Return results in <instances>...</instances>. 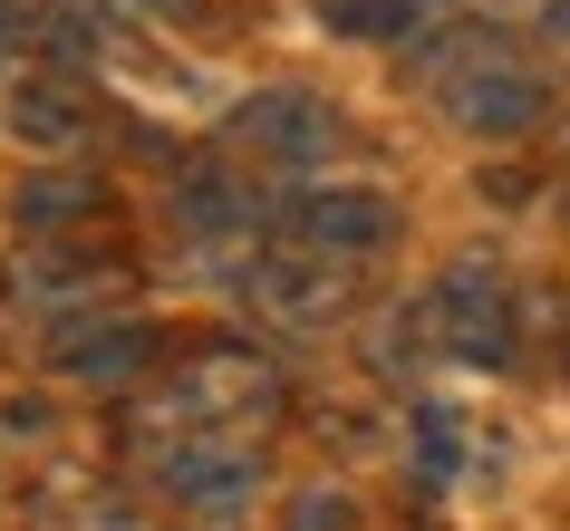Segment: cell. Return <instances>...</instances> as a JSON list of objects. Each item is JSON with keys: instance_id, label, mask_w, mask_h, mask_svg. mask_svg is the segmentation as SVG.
Wrapping results in <instances>:
<instances>
[{"instance_id": "cell-1", "label": "cell", "mask_w": 570, "mask_h": 531, "mask_svg": "<svg viewBox=\"0 0 570 531\" xmlns=\"http://www.w3.org/2000/svg\"><path fill=\"white\" fill-rule=\"evenodd\" d=\"M281 415V367L252 357L242 338H194L175 357V377L146 386V396H126V444L136 454H175L184 435H242Z\"/></svg>"}, {"instance_id": "cell-2", "label": "cell", "mask_w": 570, "mask_h": 531, "mask_svg": "<svg viewBox=\"0 0 570 531\" xmlns=\"http://www.w3.org/2000/svg\"><path fill=\"white\" fill-rule=\"evenodd\" d=\"M126 271L117 252H97V242H20L10 262H0V299H10V319H68V309H88L117 291Z\"/></svg>"}, {"instance_id": "cell-3", "label": "cell", "mask_w": 570, "mask_h": 531, "mask_svg": "<svg viewBox=\"0 0 570 531\" xmlns=\"http://www.w3.org/2000/svg\"><path fill=\"white\" fill-rule=\"evenodd\" d=\"M435 338H445L464 367H512V348H522V309H512V281L483 252H464V262H445V281H435Z\"/></svg>"}, {"instance_id": "cell-4", "label": "cell", "mask_w": 570, "mask_h": 531, "mask_svg": "<svg viewBox=\"0 0 570 531\" xmlns=\"http://www.w3.org/2000/svg\"><path fill=\"white\" fill-rule=\"evenodd\" d=\"M242 299H252L271 328H301V338H320V328L348 319V271L320 262V252H301V242H281V252H252Z\"/></svg>"}, {"instance_id": "cell-5", "label": "cell", "mask_w": 570, "mask_h": 531, "mask_svg": "<svg viewBox=\"0 0 570 531\" xmlns=\"http://www.w3.org/2000/svg\"><path fill=\"white\" fill-rule=\"evenodd\" d=\"M233 146L252 165H281V175H309V165H330L338 155V107L309 88H262L233 107Z\"/></svg>"}, {"instance_id": "cell-6", "label": "cell", "mask_w": 570, "mask_h": 531, "mask_svg": "<svg viewBox=\"0 0 570 531\" xmlns=\"http://www.w3.org/2000/svg\"><path fill=\"white\" fill-rule=\"evenodd\" d=\"M454 78H445V117L464 126V136H483V146H512V136H532L541 126V78L512 59H483L474 39H454L445 49Z\"/></svg>"}, {"instance_id": "cell-7", "label": "cell", "mask_w": 570, "mask_h": 531, "mask_svg": "<svg viewBox=\"0 0 570 531\" xmlns=\"http://www.w3.org/2000/svg\"><path fill=\"white\" fill-rule=\"evenodd\" d=\"M155 483H165L184 512L233 522V512H252V502H262L271 464H262V444H242V435H184L175 454H155Z\"/></svg>"}, {"instance_id": "cell-8", "label": "cell", "mask_w": 570, "mask_h": 531, "mask_svg": "<svg viewBox=\"0 0 570 531\" xmlns=\"http://www.w3.org/2000/svg\"><path fill=\"white\" fill-rule=\"evenodd\" d=\"M406 233V213H396V194H377V184H320V194H301L291 204V242L301 252H320V262H367V252H387V242Z\"/></svg>"}, {"instance_id": "cell-9", "label": "cell", "mask_w": 570, "mask_h": 531, "mask_svg": "<svg viewBox=\"0 0 570 531\" xmlns=\"http://www.w3.org/2000/svg\"><path fill=\"white\" fill-rule=\"evenodd\" d=\"M10 136H20V155H49V165H78V155L97 146V97L78 88V78H10Z\"/></svg>"}, {"instance_id": "cell-10", "label": "cell", "mask_w": 570, "mask_h": 531, "mask_svg": "<svg viewBox=\"0 0 570 531\" xmlns=\"http://www.w3.org/2000/svg\"><path fill=\"white\" fill-rule=\"evenodd\" d=\"M165 223H175L184 242H252V223H262V194H252V175H242V165L204 155V165H184V175H175V194H165Z\"/></svg>"}, {"instance_id": "cell-11", "label": "cell", "mask_w": 570, "mask_h": 531, "mask_svg": "<svg viewBox=\"0 0 570 531\" xmlns=\"http://www.w3.org/2000/svg\"><path fill=\"white\" fill-rule=\"evenodd\" d=\"M155 357H165V338L136 319H107V328H78V338H59V377L68 386H97V396H146Z\"/></svg>"}, {"instance_id": "cell-12", "label": "cell", "mask_w": 570, "mask_h": 531, "mask_svg": "<svg viewBox=\"0 0 570 531\" xmlns=\"http://www.w3.org/2000/svg\"><path fill=\"white\" fill-rule=\"evenodd\" d=\"M107 213V184L88 165H39V175L10 184V233L20 242H78V223Z\"/></svg>"}, {"instance_id": "cell-13", "label": "cell", "mask_w": 570, "mask_h": 531, "mask_svg": "<svg viewBox=\"0 0 570 531\" xmlns=\"http://www.w3.org/2000/svg\"><path fill=\"white\" fill-rule=\"evenodd\" d=\"M30 531H136V502L107 473H49L30 493Z\"/></svg>"}, {"instance_id": "cell-14", "label": "cell", "mask_w": 570, "mask_h": 531, "mask_svg": "<svg viewBox=\"0 0 570 531\" xmlns=\"http://www.w3.org/2000/svg\"><path fill=\"white\" fill-rule=\"evenodd\" d=\"M39 39H49L68 59V78H78L88 59H107L126 39V20H117V0H39Z\"/></svg>"}, {"instance_id": "cell-15", "label": "cell", "mask_w": 570, "mask_h": 531, "mask_svg": "<svg viewBox=\"0 0 570 531\" xmlns=\"http://www.w3.org/2000/svg\"><path fill=\"white\" fill-rule=\"evenodd\" d=\"M435 20V0H320V30L338 39H416Z\"/></svg>"}, {"instance_id": "cell-16", "label": "cell", "mask_w": 570, "mask_h": 531, "mask_svg": "<svg viewBox=\"0 0 570 531\" xmlns=\"http://www.w3.org/2000/svg\"><path fill=\"white\" fill-rule=\"evenodd\" d=\"M454 464H464V425H454L445 406H416V483H425V493H445Z\"/></svg>"}, {"instance_id": "cell-17", "label": "cell", "mask_w": 570, "mask_h": 531, "mask_svg": "<svg viewBox=\"0 0 570 531\" xmlns=\"http://www.w3.org/2000/svg\"><path fill=\"white\" fill-rule=\"evenodd\" d=\"M281 531H358V502H348V493H330V483H309V493H291Z\"/></svg>"}, {"instance_id": "cell-18", "label": "cell", "mask_w": 570, "mask_h": 531, "mask_svg": "<svg viewBox=\"0 0 570 531\" xmlns=\"http://www.w3.org/2000/svg\"><path fill=\"white\" fill-rule=\"evenodd\" d=\"M30 30H39V0H0V59H10Z\"/></svg>"}, {"instance_id": "cell-19", "label": "cell", "mask_w": 570, "mask_h": 531, "mask_svg": "<svg viewBox=\"0 0 570 531\" xmlns=\"http://www.w3.org/2000/svg\"><path fill=\"white\" fill-rule=\"evenodd\" d=\"M541 39H551V49L570 59V0H541Z\"/></svg>"}, {"instance_id": "cell-20", "label": "cell", "mask_w": 570, "mask_h": 531, "mask_svg": "<svg viewBox=\"0 0 570 531\" xmlns=\"http://www.w3.org/2000/svg\"><path fill=\"white\" fill-rule=\"evenodd\" d=\"M155 10H204V0H155Z\"/></svg>"}, {"instance_id": "cell-21", "label": "cell", "mask_w": 570, "mask_h": 531, "mask_svg": "<svg viewBox=\"0 0 570 531\" xmlns=\"http://www.w3.org/2000/svg\"><path fill=\"white\" fill-rule=\"evenodd\" d=\"M309 10H320V0H309Z\"/></svg>"}]
</instances>
